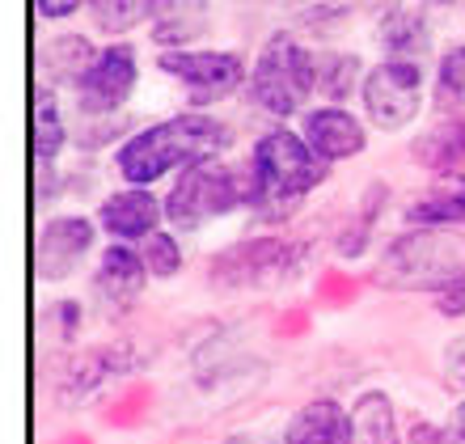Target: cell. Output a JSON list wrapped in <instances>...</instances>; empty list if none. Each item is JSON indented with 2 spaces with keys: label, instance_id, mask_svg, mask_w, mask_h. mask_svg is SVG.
Wrapping results in <instances>:
<instances>
[{
  "label": "cell",
  "instance_id": "cell-1",
  "mask_svg": "<svg viewBox=\"0 0 465 444\" xmlns=\"http://www.w3.org/2000/svg\"><path fill=\"white\" fill-rule=\"evenodd\" d=\"M229 144V127L208 119V114H178V119H165V123L148 127L140 136H132L119 148V173L127 183L144 186L157 183L161 173L178 170V165H199L208 161L212 153H221Z\"/></svg>",
  "mask_w": 465,
  "mask_h": 444
},
{
  "label": "cell",
  "instance_id": "cell-2",
  "mask_svg": "<svg viewBox=\"0 0 465 444\" xmlns=\"http://www.w3.org/2000/svg\"><path fill=\"white\" fill-rule=\"evenodd\" d=\"M326 178V165L313 148L305 144V136L292 132H267L250 153V186L245 199L258 208H283L301 195H309L313 186Z\"/></svg>",
  "mask_w": 465,
  "mask_h": 444
},
{
  "label": "cell",
  "instance_id": "cell-3",
  "mask_svg": "<svg viewBox=\"0 0 465 444\" xmlns=\"http://www.w3.org/2000/svg\"><path fill=\"white\" fill-rule=\"evenodd\" d=\"M457 275H465V237L444 233V229L393 237L381 259V284L402 288V292H415V288L440 292Z\"/></svg>",
  "mask_w": 465,
  "mask_h": 444
},
{
  "label": "cell",
  "instance_id": "cell-4",
  "mask_svg": "<svg viewBox=\"0 0 465 444\" xmlns=\"http://www.w3.org/2000/svg\"><path fill=\"white\" fill-rule=\"evenodd\" d=\"M318 89V64L296 38L275 35L267 38V47L258 51V64L250 73V94L262 111L271 114H296L305 106V98Z\"/></svg>",
  "mask_w": 465,
  "mask_h": 444
},
{
  "label": "cell",
  "instance_id": "cell-5",
  "mask_svg": "<svg viewBox=\"0 0 465 444\" xmlns=\"http://www.w3.org/2000/svg\"><path fill=\"white\" fill-rule=\"evenodd\" d=\"M245 199V191L237 186V173L229 165H208L199 161L173 183L170 199H165V216H170L178 229H195V224L212 221V216H224Z\"/></svg>",
  "mask_w": 465,
  "mask_h": 444
},
{
  "label": "cell",
  "instance_id": "cell-6",
  "mask_svg": "<svg viewBox=\"0 0 465 444\" xmlns=\"http://www.w3.org/2000/svg\"><path fill=\"white\" fill-rule=\"evenodd\" d=\"M423 73L415 60H385L364 76V111L381 132H398L419 114Z\"/></svg>",
  "mask_w": 465,
  "mask_h": 444
},
{
  "label": "cell",
  "instance_id": "cell-7",
  "mask_svg": "<svg viewBox=\"0 0 465 444\" xmlns=\"http://www.w3.org/2000/svg\"><path fill=\"white\" fill-rule=\"evenodd\" d=\"M161 73L178 76L191 89V106H208L216 98H229L242 85L245 64L232 51H161Z\"/></svg>",
  "mask_w": 465,
  "mask_h": 444
},
{
  "label": "cell",
  "instance_id": "cell-8",
  "mask_svg": "<svg viewBox=\"0 0 465 444\" xmlns=\"http://www.w3.org/2000/svg\"><path fill=\"white\" fill-rule=\"evenodd\" d=\"M135 89V51L127 43L102 47L89 73L76 81V106L85 114H111L119 111L127 94Z\"/></svg>",
  "mask_w": 465,
  "mask_h": 444
},
{
  "label": "cell",
  "instance_id": "cell-9",
  "mask_svg": "<svg viewBox=\"0 0 465 444\" xmlns=\"http://www.w3.org/2000/svg\"><path fill=\"white\" fill-rule=\"evenodd\" d=\"M305 250L292 242H275V237H258V242H237L212 262V280L221 284H258V280H275L288 275L301 262Z\"/></svg>",
  "mask_w": 465,
  "mask_h": 444
},
{
  "label": "cell",
  "instance_id": "cell-10",
  "mask_svg": "<svg viewBox=\"0 0 465 444\" xmlns=\"http://www.w3.org/2000/svg\"><path fill=\"white\" fill-rule=\"evenodd\" d=\"M94 246V221L85 216H51L38 233V275L68 280Z\"/></svg>",
  "mask_w": 465,
  "mask_h": 444
},
{
  "label": "cell",
  "instance_id": "cell-11",
  "mask_svg": "<svg viewBox=\"0 0 465 444\" xmlns=\"http://www.w3.org/2000/svg\"><path fill=\"white\" fill-rule=\"evenodd\" d=\"M305 144L318 153L322 161H347L355 153H364V123L347 114L343 106H318L305 119Z\"/></svg>",
  "mask_w": 465,
  "mask_h": 444
},
{
  "label": "cell",
  "instance_id": "cell-12",
  "mask_svg": "<svg viewBox=\"0 0 465 444\" xmlns=\"http://www.w3.org/2000/svg\"><path fill=\"white\" fill-rule=\"evenodd\" d=\"M283 444H355V419L339 402L318 398L288 419Z\"/></svg>",
  "mask_w": 465,
  "mask_h": 444
},
{
  "label": "cell",
  "instance_id": "cell-13",
  "mask_svg": "<svg viewBox=\"0 0 465 444\" xmlns=\"http://www.w3.org/2000/svg\"><path fill=\"white\" fill-rule=\"evenodd\" d=\"M406 221L423 224V229L465 224V173H440V178L406 208Z\"/></svg>",
  "mask_w": 465,
  "mask_h": 444
},
{
  "label": "cell",
  "instance_id": "cell-14",
  "mask_svg": "<svg viewBox=\"0 0 465 444\" xmlns=\"http://www.w3.org/2000/svg\"><path fill=\"white\" fill-rule=\"evenodd\" d=\"M161 216H165V208H161L148 191H140V186L111 195L106 203H102V212H98V221L106 224L114 237H148V233H157Z\"/></svg>",
  "mask_w": 465,
  "mask_h": 444
},
{
  "label": "cell",
  "instance_id": "cell-15",
  "mask_svg": "<svg viewBox=\"0 0 465 444\" xmlns=\"http://www.w3.org/2000/svg\"><path fill=\"white\" fill-rule=\"evenodd\" d=\"M415 161L431 173H457L465 165V119H440L415 140Z\"/></svg>",
  "mask_w": 465,
  "mask_h": 444
},
{
  "label": "cell",
  "instance_id": "cell-16",
  "mask_svg": "<svg viewBox=\"0 0 465 444\" xmlns=\"http://www.w3.org/2000/svg\"><path fill=\"white\" fill-rule=\"evenodd\" d=\"M140 288H144V259L123 246H111L102 254V267H98V292L114 309H123L140 296Z\"/></svg>",
  "mask_w": 465,
  "mask_h": 444
},
{
  "label": "cell",
  "instance_id": "cell-17",
  "mask_svg": "<svg viewBox=\"0 0 465 444\" xmlns=\"http://www.w3.org/2000/svg\"><path fill=\"white\" fill-rule=\"evenodd\" d=\"M381 47L390 51L393 60H411V55H423L428 51V25L415 9L406 5H393L385 17H381Z\"/></svg>",
  "mask_w": 465,
  "mask_h": 444
},
{
  "label": "cell",
  "instance_id": "cell-18",
  "mask_svg": "<svg viewBox=\"0 0 465 444\" xmlns=\"http://www.w3.org/2000/svg\"><path fill=\"white\" fill-rule=\"evenodd\" d=\"M355 444H398V423H393V402L381 390L355 398Z\"/></svg>",
  "mask_w": 465,
  "mask_h": 444
},
{
  "label": "cell",
  "instance_id": "cell-19",
  "mask_svg": "<svg viewBox=\"0 0 465 444\" xmlns=\"http://www.w3.org/2000/svg\"><path fill=\"white\" fill-rule=\"evenodd\" d=\"M64 148V119L60 106L51 98V89L35 85V157L38 165H51Z\"/></svg>",
  "mask_w": 465,
  "mask_h": 444
},
{
  "label": "cell",
  "instance_id": "cell-20",
  "mask_svg": "<svg viewBox=\"0 0 465 444\" xmlns=\"http://www.w3.org/2000/svg\"><path fill=\"white\" fill-rule=\"evenodd\" d=\"M94 60H98V51L89 47L81 35H60L47 47V68H51V76H60V81H81Z\"/></svg>",
  "mask_w": 465,
  "mask_h": 444
},
{
  "label": "cell",
  "instance_id": "cell-21",
  "mask_svg": "<svg viewBox=\"0 0 465 444\" xmlns=\"http://www.w3.org/2000/svg\"><path fill=\"white\" fill-rule=\"evenodd\" d=\"M313 64H318V94H326L331 102L347 98L355 89V76H360V60L355 55L322 51V55H313Z\"/></svg>",
  "mask_w": 465,
  "mask_h": 444
},
{
  "label": "cell",
  "instance_id": "cell-22",
  "mask_svg": "<svg viewBox=\"0 0 465 444\" xmlns=\"http://www.w3.org/2000/svg\"><path fill=\"white\" fill-rule=\"evenodd\" d=\"M153 9H157V0H94V22L106 35H127Z\"/></svg>",
  "mask_w": 465,
  "mask_h": 444
},
{
  "label": "cell",
  "instance_id": "cell-23",
  "mask_svg": "<svg viewBox=\"0 0 465 444\" xmlns=\"http://www.w3.org/2000/svg\"><path fill=\"white\" fill-rule=\"evenodd\" d=\"M436 98L444 111H453L457 119L465 114V47L444 51L440 76H436Z\"/></svg>",
  "mask_w": 465,
  "mask_h": 444
},
{
  "label": "cell",
  "instance_id": "cell-24",
  "mask_svg": "<svg viewBox=\"0 0 465 444\" xmlns=\"http://www.w3.org/2000/svg\"><path fill=\"white\" fill-rule=\"evenodd\" d=\"M140 259H144L148 275L170 280V275H178V267H183V246H178L170 233H148V242L140 246Z\"/></svg>",
  "mask_w": 465,
  "mask_h": 444
},
{
  "label": "cell",
  "instance_id": "cell-25",
  "mask_svg": "<svg viewBox=\"0 0 465 444\" xmlns=\"http://www.w3.org/2000/svg\"><path fill=\"white\" fill-rule=\"evenodd\" d=\"M411 444H465V398L457 402L453 419L449 423H428V419H415L411 432H406Z\"/></svg>",
  "mask_w": 465,
  "mask_h": 444
},
{
  "label": "cell",
  "instance_id": "cell-26",
  "mask_svg": "<svg viewBox=\"0 0 465 444\" xmlns=\"http://www.w3.org/2000/svg\"><path fill=\"white\" fill-rule=\"evenodd\" d=\"M351 296H355V280H351V275L326 271L318 280V301H326V305H343V301H351Z\"/></svg>",
  "mask_w": 465,
  "mask_h": 444
},
{
  "label": "cell",
  "instance_id": "cell-27",
  "mask_svg": "<svg viewBox=\"0 0 465 444\" xmlns=\"http://www.w3.org/2000/svg\"><path fill=\"white\" fill-rule=\"evenodd\" d=\"M351 9H355V0H313V5L301 9V17H305L309 25H326L331 17H347Z\"/></svg>",
  "mask_w": 465,
  "mask_h": 444
},
{
  "label": "cell",
  "instance_id": "cell-28",
  "mask_svg": "<svg viewBox=\"0 0 465 444\" xmlns=\"http://www.w3.org/2000/svg\"><path fill=\"white\" fill-rule=\"evenodd\" d=\"M444 381L453 390H465V334H457L453 343L444 347Z\"/></svg>",
  "mask_w": 465,
  "mask_h": 444
},
{
  "label": "cell",
  "instance_id": "cell-29",
  "mask_svg": "<svg viewBox=\"0 0 465 444\" xmlns=\"http://www.w3.org/2000/svg\"><path fill=\"white\" fill-rule=\"evenodd\" d=\"M436 309H440L444 318H461L465 313V275H457L453 284H444L436 292Z\"/></svg>",
  "mask_w": 465,
  "mask_h": 444
},
{
  "label": "cell",
  "instance_id": "cell-30",
  "mask_svg": "<svg viewBox=\"0 0 465 444\" xmlns=\"http://www.w3.org/2000/svg\"><path fill=\"white\" fill-rule=\"evenodd\" d=\"M38 13L43 17H51V22H60V17H68V13L81 9V0H35Z\"/></svg>",
  "mask_w": 465,
  "mask_h": 444
},
{
  "label": "cell",
  "instance_id": "cell-31",
  "mask_svg": "<svg viewBox=\"0 0 465 444\" xmlns=\"http://www.w3.org/2000/svg\"><path fill=\"white\" fill-rule=\"evenodd\" d=\"M305 321H309V313H305V309H292L288 318H280V321H275V331H280V334H301V331H305Z\"/></svg>",
  "mask_w": 465,
  "mask_h": 444
},
{
  "label": "cell",
  "instance_id": "cell-32",
  "mask_svg": "<svg viewBox=\"0 0 465 444\" xmlns=\"http://www.w3.org/2000/svg\"><path fill=\"white\" fill-rule=\"evenodd\" d=\"M229 444H267V440H258V436H237V440H229Z\"/></svg>",
  "mask_w": 465,
  "mask_h": 444
},
{
  "label": "cell",
  "instance_id": "cell-33",
  "mask_svg": "<svg viewBox=\"0 0 465 444\" xmlns=\"http://www.w3.org/2000/svg\"><path fill=\"white\" fill-rule=\"evenodd\" d=\"M419 5H428V9H444V5H453V0H419Z\"/></svg>",
  "mask_w": 465,
  "mask_h": 444
}]
</instances>
